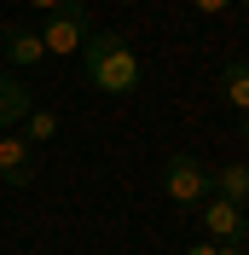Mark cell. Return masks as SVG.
Returning <instances> with one entry per match:
<instances>
[{"instance_id": "6da1fadb", "label": "cell", "mask_w": 249, "mask_h": 255, "mask_svg": "<svg viewBox=\"0 0 249 255\" xmlns=\"http://www.w3.org/2000/svg\"><path fill=\"white\" fill-rule=\"evenodd\" d=\"M76 58H81V81L93 93L127 99V93H139V81H145V64H139V52H133V41L122 29H93Z\"/></svg>"}, {"instance_id": "7a4b0ae2", "label": "cell", "mask_w": 249, "mask_h": 255, "mask_svg": "<svg viewBox=\"0 0 249 255\" xmlns=\"http://www.w3.org/2000/svg\"><path fill=\"white\" fill-rule=\"evenodd\" d=\"M162 197H168L180 215H186V209H203L209 197H215V186H209V162H203L197 151H174V157H162Z\"/></svg>"}, {"instance_id": "3957f363", "label": "cell", "mask_w": 249, "mask_h": 255, "mask_svg": "<svg viewBox=\"0 0 249 255\" xmlns=\"http://www.w3.org/2000/svg\"><path fill=\"white\" fill-rule=\"evenodd\" d=\"M41 47L52 52V58H76L81 47H87V35H93V6L87 0H64V6H52L47 23H41Z\"/></svg>"}, {"instance_id": "277c9868", "label": "cell", "mask_w": 249, "mask_h": 255, "mask_svg": "<svg viewBox=\"0 0 249 255\" xmlns=\"http://www.w3.org/2000/svg\"><path fill=\"white\" fill-rule=\"evenodd\" d=\"M197 215H203V232H209V244H249V209H244V203L209 197Z\"/></svg>"}, {"instance_id": "5b68a950", "label": "cell", "mask_w": 249, "mask_h": 255, "mask_svg": "<svg viewBox=\"0 0 249 255\" xmlns=\"http://www.w3.org/2000/svg\"><path fill=\"white\" fill-rule=\"evenodd\" d=\"M0 180L6 186H35V145L23 133H0Z\"/></svg>"}, {"instance_id": "8992f818", "label": "cell", "mask_w": 249, "mask_h": 255, "mask_svg": "<svg viewBox=\"0 0 249 255\" xmlns=\"http://www.w3.org/2000/svg\"><path fill=\"white\" fill-rule=\"evenodd\" d=\"M220 99L238 111V133L249 139V58H226L220 64Z\"/></svg>"}, {"instance_id": "52a82bcc", "label": "cell", "mask_w": 249, "mask_h": 255, "mask_svg": "<svg viewBox=\"0 0 249 255\" xmlns=\"http://www.w3.org/2000/svg\"><path fill=\"white\" fill-rule=\"evenodd\" d=\"M0 47H6V64H17V70L47 64V47H41V35L29 23H0Z\"/></svg>"}, {"instance_id": "ba28073f", "label": "cell", "mask_w": 249, "mask_h": 255, "mask_svg": "<svg viewBox=\"0 0 249 255\" xmlns=\"http://www.w3.org/2000/svg\"><path fill=\"white\" fill-rule=\"evenodd\" d=\"M209 186H215V197H226V203H249V162H220V168H209Z\"/></svg>"}, {"instance_id": "9c48e42d", "label": "cell", "mask_w": 249, "mask_h": 255, "mask_svg": "<svg viewBox=\"0 0 249 255\" xmlns=\"http://www.w3.org/2000/svg\"><path fill=\"white\" fill-rule=\"evenodd\" d=\"M29 111H35V105H29V87H23L17 76H6V70H0V133H6L12 122H23Z\"/></svg>"}, {"instance_id": "30bf717a", "label": "cell", "mask_w": 249, "mask_h": 255, "mask_svg": "<svg viewBox=\"0 0 249 255\" xmlns=\"http://www.w3.org/2000/svg\"><path fill=\"white\" fill-rule=\"evenodd\" d=\"M23 139H29V145L58 139V116H52V111H29V116H23Z\"/></svg>"}, {"instance_id": "8fae6325", "label": "cell", "mask_w": 249, "mask_h": 255, "mask_svg": "<svg viewBox=\"0 0 249 255\" xmlns=\"http://www.w3.org/2000/svg\"><path fill=\"white\" fill-rule=\"evenodd\" d=\"M191 12H203V17H220V12H232L238 0H186Z\"/></svg>"}, {"instance_id": "7c38bea8", "label": "cell", "mask_w": 249, "mask_h": 255, "mask_svg": "<svg viewBox=\"0 0 249 255\" xmlns=\"http://www.w3.org/2000/svg\"><path fill=\"white\" fill-rule=\"evenodd\" d=\"M215 255H249V244H215Z\"/></svg>"}, {"instance_id": "4fadbf2b", "label": "cell", "mask_w": 249, "mask_h": 255, "mask_svg": "<svg viewBox=\"0 0 249 255\" xmlns=\"http://www.w3.org/2000/svg\"><path fill=\"white\" fill-rule=\"evenodd\" d=\"M186 255H215V244L203 238V244H186Z\"/></svg>"}, {"instance_id": "5bb4252c", "label": "cell", "mask_w": 249, "mask_h": 255, "mask_svg": "<svg viewBox=\"0 0 249 255\" xmlns=\"http://www.w3.org/2000/svg\"><path fill=\"white\" fill-rule=\"evenodd\" d=\"M29 6H35V12H52V6H64V0H29Z\"/></svg>"}, {"instance_id": "9a60e30c", "label": "cell", "mask_w": 249, "mask_h": 255, "mask_svg": "<svg viewBox=\"0 0 249 255\" xmlns=\"http://www.w3.org/2000/svg\"><path fill=\"white\" fill-rule=\"evenodd\" d=\"M238 6H244V12H249V0H238Z\"/></svg>"}]
</instances>
